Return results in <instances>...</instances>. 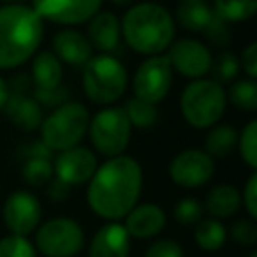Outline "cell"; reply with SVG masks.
<instances>
[{
  "mask_svg": "<svg viewBox=\"0 0 257 257\" xmlns=\"http://www.w3.org/2000/svg\"><path fill=\"white\" fill-rule=\"evenodd\" d=\"M239 67H243V71L246 72L248 78H252V79L257 78V43H250L248 46L243 50Z\"/></svg>",
  "mask_w": 257,
  "mask_h": 257,
  "instance_id": "obj_38",
  "label": "cell"
},
{
  "mask_svg": "<svg viewBox=\"0 0 257 257\" xmlns=\"http://www.w3.org/2000/svg\"><path fill=\"white\" fill-rule=\"evenodd\" d=\"M257 11V0H215L213 13L227 23L250 20Z\"/></svg>",
  "mask_w": 257,
  "mask_h": 257,
  "instance_id": "obj_25",
  "label": "cell"
},
{
  "mask_svg": "<svg viewBox=\"0 0 257 257\" xmlns=\"http://www.w3.org/2000/svg\"><path fill=\"white\" fill-rule=\"evenodd\" d=\"M44 36V22L32 6L6 4L0 8V69L9 71L37 53Z\"/></svg>",
  "mask_w": 257,
  "mask_h": 257,
  "instance_id": "obj_2",
  "label": "cell"
},
{
  "mask_svg": "<svg viewBox=\"0 0 257 257\" xmlns=\"http://www.w3.org/2000/svg\"><path fill=\"white\" fill-rule=\"evenodd\" d=\"M229 100L232 102V106L238 107L241 111H248L253 113L257 111V83L255 79L246 78V79H238L231 85L227 93Z\"/></svg>",
  "mask_w": 257,
  "mask_h": 257,
  "instance_id": "obj_27",
  "label": "cell"
},
{
  "mask_svg": "<svg viewBox=\"0 0 257 257\" xmlns=\"http://www.w3.org/2000/svg\"><path fill=\"white\" fill-rule=\"evenodd\" d=\"M67 95H69L67 88L62 85L57 86V88H51V90H36V92H34V99L46 107L60 106L62 102L67 100Z\"/></svg>",
  "mask_w": 257,
  "mask_h": 257,
  "instance_id": "obj_36",
  "label": "cell"
},
{
  "mask_svg": "<svg viewBox=\"0 0 257 257\" xmlns=\"http://www.w3.org/2000/svg\"><path fill=\"white\" fill-rule=\"evenodd\" d=\"M88 22V41L92 48H97L100 53H111L116 50L121 39V27L116 15L99 11Z\"/></svg>",
  "mask_w": 257,
  "mask_h": 257,
  "instance_id": "obj_18",
  "label": "cell"
},
{
  "mask_svg": "<svg viewBox=\"0 0 257 257\" xmlns=\"http://www.w3.org/2000/svg\"><path fill=\"white\" fill-rule=\"evenodd\" d=\"M4 109L9 120L23 131H36L43 123V107L34 97L11 93Z\"/></svg>",
  "mask_w": 257,
  "mask_h": 257,
  "instance_id": "obj_19",
  "label": "cell"
},
{
  "mask_svg": "<svg viewBox=\"0 0 257 257\" xmlns=\"http://www.w3.org/2000/svg\"><path fill=\"white\" fill-rule=\"evenodd\" d=\"M238 150L250 169H257V121L250 120L238 136Z\"/></svg>",
  "mask_w": 257,
  "mask_h": 257,
  "instance_id": "obj_29",
  "label": "cell"
},
{
  "mask_svg": "<svg viewBox=\"0 0 257 257\" xmlns=\"http://www.w3.org/2000/svg\"><path fill=\"white\" fill-rule=\"evenodd\" d=\"M114 4H120V6H123V4H127L128 0H113Z\"/></svg>",
  "mask_w": 257,
  "mask_h": 257,
  "instance_id": "obj_42",
  "label": "cell"
},
{
  "mask_svg": "<svg viewBox=\"0 0 257 257\" xmlns=\"http://www.w3.org/2000/svg\"><path fill=\"white\" fill-rule=\"evenodd\" d=\"M22 176L29 185L43 187L53 178V162L50 157H27Z\"/></svg>",
  "mask_w": 257,
  "mask_h": 257,
  "instance_id": "obj_28",
  "label": "cell"
},
{
  "mask_svg": "<svg viewBox=\"0 0 257 257\" xmlns=\"http://www.w3.org/2000/svg\"><path fill=\"white\" fill-rule=\"evenodd\" d=\"M123 111L127 114L131 125L138 128H150L157 123L159 109L155 104H150L147 100H141L138 97L128 99L123 106Z\"/></svg>",
  "mask_w": 257,
  "mask_h": 257,
  "instance_id": "obj_26",
  "label": "cell"
},
{
  "mask_svg": "<svg viewBox=\"0 0 257 257\" xmlns=\"http://www.w3.org/2000/svg\"><path fill=\"white\" fill-rule=\"evenodd\" d=\"M238 145V133L232 125H213L204 141L208 154L211 157H227Z\"/></svg>",
  "mask_w": 257,
  "mask_h": 257,
  "instance_id": "obj_24",
  "label": "cell"
},
{
  "mask_svg": "<svg viewBox=\"0 0 257 257\" xmlns=\"http://www.w3.org/2000/svg\"><path fill=\"white\" fill-rule=\"evenodd\" d=\"M97 166L99 162L90 148L72 147L69 150L58 152L53 162V176H57V180L60 182L67 183L69 187L83 185V183H88Z\"/></svg>",
  "mask_w": 257,
  "mask_h": 257,
  "instance_id": "obj_14",
  "label": "cell"
},
{
  "mask_svg": "<svg viewBox=\"0 0 257 257\" xmlns=\"http://www.w3.org/2000/svg\"><path fill=\"white\" fill-rule=\"evenodd\" d=\"M90 114L81 102H62L41 123V141L51 152H64L78 147L88 131Z\"/></svg>",
  "mask_w": 257,
  "mask_h": 257,
  "instance_id": "obj_6",
  "label": "cell"
},
{
  "mask_svg": "<svg viewBox=\"0 0 257 257\" xmlns=\"http://www.w3.org/2000/svg\"><path fill=\"white\" fill-rule=\"evenodd\" d=\"M131 121L123 107L107 106L97 111L88 121V136L92 147L106 157H116L125 152L131 141Z\"/></svg>",
  "mask_w": 257,
  "mask_h": 257,
  "instance_id": "obj_7",
  "label": "cell"
},
{
  "mask_svg": "<svg viewBox=\"0 0 257 257\" xmlns=\"http://www.w3.org/2000/svg\"><path fill=\"white\" fill-rule=\"evenodd\" d=\"M248 257H257V252H252V253H250Z\"/></svg>",
  "mask_w": 257,
  "mask_h": 257,
  "instance_id": "obj_43",
  "label": "cell"
},
{
  "mask_svg": "<svg viewBox=\"0 0 257 257\" xmlns=\"http://www.w3.org/2000/svg\"><path fill=\"white\" fill-rule=\"evenodd\" d=\"M175 220L183 225L196 224L203 217V204L196 199V197H183L176 203L175 210Z\"/></svg>",
  "mask_w": 257,
  "mask_h": 257,
  "instance_id": "obj_32",
  "label": "cell"
},
{
  "mask_svg": "<svg viewBox=\"0 0 257 257\" xmlns=\"http://www.w3.org/2000/svg\"><path fill=\"white\" fill-rule=\"evenodd\" d=\"M206 32V37L210 39V43L213 46H218V48H224L229 44L231 41V30H229V23L225 20H222L220 16H217L213 13V18L210 20L208 27L203 30Z\"/></svg>",
  "mask_w": 257,
  "mask_h": 257,
  "instance_id": "obj_33",
  "label": "cell"
},
{
  "mask_svg": "<svg viewBox=\"0 0 257 257\" xmlns=\"http://www.w3.org/2000/svg\"><path fill=\"white\" fill-rule=\"evenodd\" d=\"M194 239H196L199 248L206 250V252H217L225 245L227 231L218 218H201V220L196 222Z\"/></svg>",
  "mask_w": 257,
  "mask_h": 257,
  "instance_id": "obj_23",
  "label": "cell"
},
{
  "mask_svg": "<svg viewBox=\"0 0 257 257\" xmlns=\"http://www.w3.org/2000/svg\"><path fill=\"white\" fill-rule=\"evenodd\" d=\"M9 95H11V90H9L8 81L0 76V111L6 107V104H8V100H9Z\"/></svg>",
  "mask_w": 257,
  "mask_h": 257,
  "instance_id": "obj_41",
  "label": "cell"
},
{
  "mask_svg": "<svg viewBox=\"0 0 257 257\" xmlns=\"http://www.w3.org/2000/svg\"><path fill=\"white\" fill-rule=\"evenodd\" d=\"M227 106V92L215 79H192L180 95L182 116L194 128L217 125Z\"/></svg>",
  "mask_w": 257,
  "mask_h": 257,
  "instance_id": "obj_4",
  "label": "cell"
},
{
  "mask_svg": "<svg viewBox=\"0 0 257 257\" xmlns=\"http://www.w3.org/2000/svg\"><path fill=\"white\" fill-rule=\"evenodd\" d=\"M121 37L140 55H161L175 39V22L166 8L155 2H140L120 22Z\"/></svg>",
  "mask_w": 257,
  "mask_h": 257,
  "instance_id": "obj_3",
  "label": "cell"
},
{
  "mask_svg": "<svg viewBox=\"0 0 257 257\" xmlns=\"http://www.w3.org/2000/svg\"><path fill=\"white\" fill-rule=\"evenodd\" d=\"M51 46L58 60L67 65L79 67V65H85L92 57V44L88 37L74 29H64L55 34Z\"/></svg>",
  "mask_w": 257,
  "mask_h": 257,
  "instance_id": "obj_17",
  "label": "cell"
},
{
  "mask_svg": "<svg viewBox=\"0 0 257 257\" xmlns=\"http://www.w3.org/2000/svg\"><path fill=\"white\" fill-rule=\"evenodd\" d=\"M166 57L178 74L189 79H199L206 76L213 60V55L206 44L190 37H183L169 44Z\"/></svg>",
  "mask_w": 257,
  "mask_h": 257,
  "instance_id": "obj_11",
  "label": "cell"
},
{
  "mask_svg": "<svg viewBox=\"0 0 257 257\" xmlns=\"http://www.w3.org/2000/svg\"><path fill=\"white\" fill-rule=\"evenodd\" d=\"M169 178L183 189H196L211 180L215 173V162L208 152L189 148L183 150L169 162Z\"/></svg>",
  "mask_w": 257,
  "mask_h": 257,
  "instance_id": "obj_10",
  "label": "cell"
},
{
  "mask_svg": "<svg viewBox=\"0 0 257 257\" xmlns=\"http://www.w3.org/2000/svg\"><path fill=\"white\" fill-rule=\"evenodd\" d=\"M210 72L213 76V79L217 83H229L232 79H236L239 72V60L234 53H229V51H224L220 53L217 58L211 60V67Z\"/></svg>",
  "mask_w": 257,
  "mask_h": 257,
  "instance_id": "obj_30",
  "label": "cell"
},
{
  "mask_svg": "<svg viewBox=\"0 0 257 257\" xmlns=\"http://www.w3.org/2000/svg\"><path fill=\"white\" fill-rule=\"evenodd\" d=\"M231 238L234 239L238 245L241 246H253L257 241V225L250 220H238L232 224L231 231H229Z\"/></svg>",
  "mask_w": 257,
  "mask_h": 257,
  "instance_id": "obj_34",
  "label": "cell"
},
{
  "mask_svg": "<svg viewBox=\"0 0 257 257\" xmlns=\"http://www.w3.org/2000/svg\"><path fill=\"white\" fill-rule=\"evenodd\" d=\"M102 0H32L39 18L58 25H81L100 11Z\"/></svg>",
  "mask_w": 257,
  "mask_h": 257,
  "instance_id": "obj_13",
  "label": "cell"
},
{
  "mask_svg": "<svg viewBox=\"0 0 257 257\" xmlns=\"http://www.w3.org/2000/svg\"><path fill=\"white\" fill-rule=\"evenodd\" d=\"M127 85V69L113 55H92L83 65V90L93 104L109 106L116 102L125 93Z\"/></svg>",
  "mask_w": 257,
  "mask_h": 257,
  "instance_id": "obj_5",
  "label": "cell"
},
{
  "mask_svg": "<svg viewBox=\"0 0 257 257\" xmlns=\"http://www.w3.org/2000/svg\"><path fill=\"white\" fill-rule=\"evenodd\" d=\"M64 67L53 51H41L32 60V78L36 90H51L62 85Z\"/></svg>",
  "mask_w": 257,
  "mask_h": 257,
  "instance_id": "obj_20",
  "label": "cell"
},
{
  "mask_svg": "<svg viewBox=\"0 0 257 257\" xmlns=\"http://www.w3.org/2000/svg\"><path fill=\"white\" fill-rule=\"evenodd\" d=\"M123 227L131 238H154L166 227V211L154 203L136 204L123 217Z\"/></svg>",
  "mask_w": 257,
  "mask_h": 257,
  "instance_id": "obj_15",
  "label": "cell"
},
{
  "mask_svg": "<svg viewBox=\"0 0 257 257\" xmlns=\"http://www.w3.org/2000/svg\"><path fill=\"white\" fill-rule=\"evenodd\" d=\"M213 18V9L204 0H183L176 11V20L183 29L190 32H201Z\"/></svg>",
  "mask_w": 257,
  "mask_h": 257,
  "instance_id": "obj_22",
  "label": "cell"
},
{
  "mask_svg": "<svg viewBox=\"0 0 257 257\" xmlns=\"http://www.w3.org/2000/svg\"><path fill=\"white\" fill-rule=\"evenodd\" d=\"M0 257H37V250L27 236L9 234L0 238Z\"/></svg>",
  "mask_w": 257,
  "mask_h": 257,
  "instance_id": "obj_31",
  "label": "cell"
},
{
  "mask_svg": "<svg viewBox=\"0 0 257 257\" xmlns=\"http://www.w3.org/2000/svg\"><path fill=\"white\" fill-rule=\"evenodd\" d=\"M241 206V192L234 185H217L206 197V211L213 218H227L234 215Z\"/></svg>",
  "mask_w": 257,
  "mask_h": 257,
  "instance_id": "obj_21",
  "label": "cell"
},
{
  "mask_svg": "<svg viewBox=\"0 0 257 257\" xmlns=\"http://www.w3.org/2000/svg\"><path fill=\"white\" fill-rule=\"evenodd\" d=\"M131 236L120 220L107 222L93 234L88 257H128Z\"/></svg>",
  "mask_w": 257,
  "mask_h": 257,
  "instance_id": "obj_16",
  "label": "cell"
},
{
  "mask_svg": "<svg viewBox=\"0 0 257 257\" xmlns=\"http://www.w3.org/2000/svg\"><path fill=\"white\" fill-rule=\"evenodd\" d=\"M173 85V67L166 55H152L138 67L133 78L134 97L159 104L166 99Z\"/></svg>",
  "mask_w": 257,
  "mask_h": 257,
  "instance_id": "obj_9",
  "label": "cell"
},
{
  "mask_svg": "<svg viewBox=\"0 0 257 257\" xmlns=\"http://www.w3.org/2000/svg\"><path fill=\"white\" fill-rule=\"evenodd\" d=\"M241 203L245 206L246 213L252 220L257 218V175L252 173L250 178L246 180L245 183V189H243L241 194Z\"/></svg>",
  "mask_w": 257,
  "mask_h": 257,
  "instance_id": "obj_37",
  "label": "cell"
},
{
  "mask_svg": "<svg viewBox=\"0 0 257 257\" xmlns=\"http://www.w3.org/2000/svg\"><path fill=\"white\" fill-rule=\"evenodd\" d=\"M43 217L41 203L29 190H16L9 194L2 206V220L11 234L29 236L37 229Z\"/></svg>",
  "mask_w": 257,
  "mask_h": 257,
  "instance_id": "obj_12",
  "label": "cell"
},
{
  "mask_svg": "<svg viewBox=\"0 0 257 257\" xmlns=\"http://www.w3.org/2000/svg\"><path fill=\"white\" fill-rule=\"evenodd\" d=\"M143 189V169L134 157H107L88 180L86 201L97 217L107 222L123 220L138 204Z\"/></svg>",
  "mask_w": 257,
  "mask_h": 257,
  "instance_id": "obj_1",
  "label": "cell"
},
{
  "mask_svg": "<svg viewBox=\"0 0 257 257\" xmlns=\"http://www.w3.org/2000/svg\"><path fill=\"white\" fill-rule=\"evenodd\" d=\"M145 257H183V248L175 239H157L147 248Z\"/></svg>",
  "mask_w": 257,
  "mask_h": 257,
  "instance_id": "obj_35",
  "label": "cell"
},
{
  "mask_svg": "<svg viewBox=\"0 0 257 257\" xmlns=\"http://www.w3.org/2000/svg\"><path fill=\"white\" fill-rule=\"evenodd\" d=\"M69 192H71V187L67 183L60 182L57 178L50 180V189H48V196L51 197L53 201H64L69 197Z\"/></svg>",
  "mask_w": 257,
  "mask_h": 257,
  "instance_id": "obj_39",
  "label": "cell"
},
{
  "mask_svg": "<svg viewBox=\"0 0 257 257\" xmlns=\"http://www.w3.org/2000/svg\"><path fill=\"white\" fill-rule=\"evenodd\" d=\"M9 4H13V2H20V0H8Z\"/></svg>",
  "mask_w": 257,
  "mask_h": 257,
  "instance_id": "obj_44",
  "label": "cell"
},
{
  "mask_svg": "<svg viewBox=\"0 0 257 257\" xmlns=\"http://www.w3.org/2000/svg\"><path fill=\"white\" fill-rule=\"evenodd\" d=\"M34 246L46 257H74L85 246V232L74 218H50L37 225Z\"/></svg>",
  "mask_w": 257,
  "mask_h": 257,
  "instance_id": "obj_8",
  "label": "cell"
},
{
  "mask_svg": "<svg viewBox=\"0 0 257 257\" xmlns=\"http://www.w3.org/2000/svg\"><path fill=\"white\" fill-rule=\"evenodd\" d=\"M22 152L25 157H50L51 159V154H53L41 140L34 141V143H29L27 147H23Z\"/></svg>",
  "mask_w": 257,
  "mask_h": 257,
  "instance_id": "obj_40",
  "label": "cell"
}]
</instances>
